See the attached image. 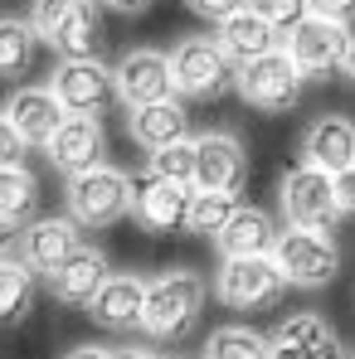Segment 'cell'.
Masks as SVG:
<instances>
[{"label": "cell", "instance_id": "7a4b0ae2", "mask_svg": "<svg viewBox=\"0 0 355 359\" xmlns=\"http://www.w3.org/2000/svg\"><path fill=\"white\" fill-rule=\"evenodd\" d=\"M30 25L59 59H93L103 49L98 0H30Z\"/></svg>", "mask_w": 355, "mask_h": 359}, {"label": "cell", "instance_id": "8992f818", "mask_svg": "<svg viewBox=\"0 0 355 359\" xmlns=\"http://www.w3.org/2000/svg\"><path fill=\"white\" fill-rule=\"evenodd\" d=\"M288 292V277L278 267L273 252H253V257H224L219 277H214V297L229 311H268Z\"/></svg>", "mask_w": 355, "mask_h": 359}, {"label": "cell", "instance_id": "3957f363", "mask_svg": "<svg viewBox=\"0 0 355 359\" xmlns=\"http://www.w3.org/2000/svg\"><path fill=\"white\" fill-rule=\"evenodd\" d=\"M63 204L83 229H112L122 214H131V175L108 161L93 170H78V175H68Z\"/></svg>", "mask_w": 355, "mask_h": 359}, {"label": "cell", "instance_id": "d590c367", "mask_svg": "<svg viewBox=\"0 0 355 359\" xmlns=\"http://www.w3.org/2000/svg\"><path fill=\"white\" fill-rule=\"evenodd\" d=\"M98 5H108V10H117V15H141L151 0H98Z\"/></svg>", "mask_w": 355, "mask_h": 359}, {"label": "cell", "instance_id": "484cf974", "mask_svg": "<svg viewBox=\"0 0 355 359\" xmlns=\"http://www.w3.org/2000/svg\"><path fill=\"white\" fill-rule=\"evenodd\" d=\"M39 214V180L25 165H0V219L25 229Z\"/></svg>", "mask_w": 355, "mask_h": 359}, {"label": "cell", "instance_id": "277c9868", "mask_svg": "<svg viewBox=\"0 0 355 359\" xmlns=\"http://www.w3.org/2000/svg\"><path fill=\"white\" fill-rule=\"evenodd\" d=\"M273 257H278L288 287H302V292L331 287L336 272H341V248L331 238V229H297V224H288L278 233V243H273Z\"/></svg>", "mask_w": 355, "mask_h": 359}, {"label": "cell", "instance_id": "4fadbf2b", "mask_svg": "<svg viewBox=\"0 0 355 359\" xmlns=\"http://www.w3.org/2000/svg\"><path fill=\"white\" fill-rule=\"evenodd\" d=\"M117 93L127 107H146V102L176 97L171 54H161V49H127L117 63Z\"/></svg>", "mask_w": 355, "mask_h": 359}, {"label": "cell", "instance_id": "2e32d148", "mask_svg": "<svg viewBox=\"0 0 355 359\" xmlns=\"http://www.w3.org/2000/svg\"><path fill=\"white\" fill-rule=\"evenodd\" d=\"M44 151H49V161L59 165L63 175H78V170L103 165V156H108L103 117H78V112H68V117H63V126L54 131V141H49Z\"/></svg>", "mask_w": 355, "mask_h": 359}, {"label": "cell", "instance_id": "7402d4cb", "mask_svg": "<svg viewBox=\"0 0 355 359\" xmlns=\"http://www.w3.org/2000/svg\"><path fill=\"white\" fill-rule=\"evenodd\" d=\"M278 233H283V229L273 224L268 209H258V204H238L234 219L214 233V248H219V257H253V252H273Z\"/></svg>", "mask_w": 355, "mask_h": 359}, {"label": "cell", "instance_id": "d6a6232c", "mask_svg": "<svg viewBox=\"0 0 355 359\" xmlns=\"http://www.w3.org/2000/svg\"><path fill=\"white\" fill-rule=\"evenodd\" d=\"M190 5V15H200V20H224V15H234V10H243L248 0H185Z\"/></svg>", "mask_w": 355, "mask_h": 359}, {"label": "cell", "instance_id": "ab89813d", "mask_svg": "<svg viewBox=\"0 0 355 359\" xmlns=\"http://www.w3.org/2000/svg\"><path fill=\"white\" fill-rule=\"evenodd\" d=\"M351 359H355V355H351Z\"/></svg>", "mask_w": 355, "mask_h": 359}, {"label": "cell", "instance_id": "5b68a950", "mask_svg": "<svg viewBox=\"0 0 355 359\" xmlns=\"http://www.w3.org/2000/svg\"><path fill=\"white\" fill-rule=\"evenodd\" d=\"M278 209L283 219L297 229H331L346 209H341V194H336V175L297 161L288 175L278 180Z\"/></svg>", "mask_w": 355, "mask_h": 359}, {"label": "cell", "instance_id": "8d00e7d4", "mask_svg": "<svg viewBox=\"0 0 355 359\" xmlns=\"http://www.w3.org/2000/svg\"><path fill=\"white\" fill-rule=\"evenodd\" d=\"M63 359H112V350H103V345H73Z\"/></svg>", "mask_w": 355, "mask_h": 359}, {"label": "cell", "instance_id": "83f0119b", "mask_svg": "<svg viewBox=\"0 0 355 359\" xmlns=\"http://www.w3.org/2000/svg\"><path fill=\"white\" fill-rule=\"evenodd\" d=\"M200 359H268V335H258L248 325H219V330H209Z\"/></svg>", "mask_w": 355, "mask_h": 359}, {"label": "cell", "instance_id": "cb8c5ba5", "mask_svg": "<svg viewBox=\"0 0 355 359\" xmlns=\"http://www.w3.org/2000/svg\"><path fill=\"white\" fill-rule=\"evenodd\" d=\"M34 277H39V272H34L25 257L0 262V325L30 320V311H34V301H39V282H34Z\"/></svg>", "mask_w": 355, "mask_h": 359}, {"label": "cell", "instance_id": "f1b7e54d", "mask_svg": "<svg viewBox=\"0 0 355 359\" xmlns=\"http://www.w3.org/2000/svg\"><path fill=\"white\" fill-rule=\"evenodd\" d=\"M146 170H156L161 180H176V184H195V136L151 151V165Z\"/></svg>", "mask_w": 355, "mask_h": 359}, {"label": "cell", "instance_id": "30bf717a", "mask_svg": "<svg viewBox=\"0 0 355 359\" xmlns=\"http://www.w3.org/2000/svg\"><path fill=\"white\" fill-rule=\"evenodd\" d=\"M346 44H351V25H336V20H321V15H302L283 34V49L292 54V63L306 78H326L331 68H341Z\"/></svg>", "mask_w": 355, "mask_h": 359}, {"label": "cell", "instance_id": "52a82bcc", "mask_svg": "<svg viewBox=\"0 0 355 359\" xmlns=\"http://www.w3.org/2000/svg\"><path fill=\"white\" fill-rule=\"evenodd\" d=\"M302 83L306 73L292 63L288 49H273L263 59H248L234 78V93L253 107V112H292L297 97H302Z\"/></svg>", "mask_w": 355, "mask_h": 359}, {"label": "cell", "instance_id": "e0dca14e", "mask_svg": "<svg viewBox=\"0 0 355 359\" xmlns=\"http://www.w3.org/2000/svg\"><path fill=\"white\" fill-rule=\"evenodd\" d=\"M88 311H93V320L103 330H141V320H146V282L136 272H112L98 287V297L88 301Z\"/></svg>", "mask_w": 355, "mask_h": 359}, {"label": "cell", "instance_id": "1f68e13d", "mask_svg": "<svg viewBox=\"0 0 355 359\" xmlns=\"http://www.w3.org/2000/svg\"><path fill=\"white\" fill-rule=\"evenodd\" d=\"M20 156H25V136L10 126V117L0 112V165H20Z\"/></svg>", "mask_w": 355, "mask_h": 359}, {"label": "cell", "instance_id": "ba28073f", "mask_svg": "<svg viewBox=\"0 0 355 359\" xmlns=\"http://www.w3.org/2000/svg\"><path fill=\"white\" fill-rule=\"evenodd\" d=\"M49 93L63 102V112H78V117H103L122 102L117 93V68L98 59H63L49 78Z\"/></svg>", "mask_w": 355, "mask_h": 359}, {"label": "cell", "instance_id": "ac0fdd59", "mask_svg": "<svg viewBox=\"0 0 355 359\" xmlns=\"http://www.w3.org/2000/svg\"><path fill=\"white\" fill-rule=\"evenodd\" d=\"M214 39H219V49H224L238 68L248 59H263V54L283 49V29H278L273 20H263L258 10H248V5L234 10V15H224V20L214 25Z\"/></svg>", "mask_w": 355, "mask_h": 359}, {"label": "cell", "instance_id": "d4e9b609", "mask_svg": "<svg viewBox=\"0 0 355 359\" xmlns=\"http://www.w3.org/2000/svg\"><path fill=\"white\" fill-rule=\"evenodd\" d=\"M39 44H44V39H39V29L30 25V15H0V78L30 73Z\"/></svg>", "mask_w": 355, "mask_h": 359}, {"label": "cell", "instance_id": "44dd1931", "mask_svg": "<svg viewBox=\"0 0 355 359\" xmlns=\"http://www.w3.org/2000/svg\"><path fill=\"white\" fill-rule=\"evenodd\" d=\"M112 272H108V257L98 252V248H78L63 267H54L44 282H49V297L59 301V306H83L88 311V301L98 297V287L108 282Z\"/></svg>", "mask_w": 355, "mask_h": 359}, {"label": "cell", "instance_id": "603a6c76", "mask_svg": "<svg viewBox=\"0 0 355 359\" xmlns=\"http://www.w3.org/2000/svg\"><path fill=\"white\" fill-rule=\"evenodd\" d=\"M127 136H131L136 146H146V151H161V146H171V141H185V136H190V112L180 107L176 97H166V102H146V107H131V117H127Z\"/></svg>", "mask_w": 355, "mask_h": 359}, {"label": "cell", "instance_id": "ffe728a7", "mask_svg": "<svg viewBox=\"0 0 355 359\" xmlns=\"http://www.w3.org/2000/svg\"><path fill=\"white\" fill-rule=\"evenodd\" d=\"M302 161L326 170V175H341L355 161V121L351 117H316L302 131Z\"/></svg>", "mask_w": 355, "mask_h": 359}, {"label": "cell", "instance_id": "74e56055", "mask_svg": "<svg viewBox=\"0 0 355 359\" xmlns=\"http://www.w3.org/2000/svg\"><path fill=\"white\" fill-rule=\"evenodd\" d=\"M112 359H156V355H151V350H141V345H136V350L127 345V350H112Z\"/></svg>", "mask_w": 355, "mask_h": 359}, {"label": "cell", "instance_id": "8fae6325", "mask_svg": "<svg viewBox=\"0 0 355 359\" xmlns=\"http://www.w3.org/2000/svg\"><path fill=\"white\" fill-rule=\"evenodd\" d=\"M185 214H190V184L161 180L156 170L131 175V219L146 233H176L185 229Z\"/></svg>", "mask_w": 355, "mask_h": 359}, {"label": "cell", "instance_id": "e575fe53", "mask_svg": "<svg viewBox=\"0 0 355 359\" xmlns=\"http://www.w3.org/2000/svg\"><path fill=\"white\" fill-rule=\"evenodd\" d=\"M10 257H20V229L0 219V262H10Z\"/></svg>", "mask_w": 355, "mask_h": 359}, {"label": "cell", "instance_id": "7c38bea8", "mask_svg": "<svg viewBox=\"0 0 355 359\" xmlns=\"http://www.w3.org/2000/svg\"><path fill=\"white\" fill-rule=\"evenodd\" d=\"M78 219L73 214H34L25 229H20V257L39 272V277H49L54 267H63L83 243H78Z\"/></svg>", "mask_w": 355, "mask_h": 359}, {"label": "cell", "instance_id": "6da1fadb", "mask_svg": "<svg viewBox=\"0 0 355 359\" xmlns=\"http://www.w3.org/2000/svg\"><path fill=\"white\" fill-rule=\"evenodd\" d=\"M205 316V282L190 267H171L146 282V320L141 330L151 340H185Z\"/></svg>", "mask_w": 355, "mask_h": 359}, {"label": "cell", "instance_id": "5bb4252c", "mask_svg": "<svg viewBox=\"0 0 355 359\" xmlns=\"http://www.w3.org/2000/svg\"><path fill=\"white\" fill-rule=\"evenodd\" d=\"M248 180V151L234 131L195 136V184L200 189H238Z\"/></svg>", "mask_w": 355, "mask_h": 359}, {"label": "cell", "instance_id": "9a60e30c", "mask_svg": "<svg viewBox=\"0 0 355 359\" xmlns=\"http://www.w3.org/2000/svg\"><path fill=\"white\" fill-rule=\"evenodd\" d=\"M268 359H346V350H341L336 330H331L321 316L302 311V316H288V320L273 325V335H268Z\"/></svg>", "mask_w": 355, "mask_h": 359}, {"label": "cell", "instance_id": "d6986e66", "mask_svg": "<svg viewBox=\"0 0 355 359\" xmlns=\"http://www.w3.org/2000/svg\"><path fill=\"white\" fill-rule=\"evenodd\" d=\"M5 117H10V126L25 136V146H49L54 141V131L63 126V102L49 93V88H20L5 107H0Z\"/></svg>", "mask_w": 355, "mask_h": 359}, {"label": "cell", "instance_id": "9c48e42d", "mask_svg": "<svg viewBox=\"0 0 355 359\" xmlns=\"http://www.w3.org/2000/svg\"><path fill=\"white\" fill-rule=\"evenodd\" d=\"M171 73H176V93L180 97H219V93L234 88L238 63L219 49V39L185 34L176 49H171Z\"/></svg>", "mask_w": 355, "mask_h": 359}, {"label": "cell", "instance_id": "f546056e", "mask_svg": "<svg viewBox=\"0 0 355 359\" xmlns=\"http://www.w3.org/2000/svg\"><path fill=\"white\" fill-rule=\"evenodd\" d=\"M248 10H258L263 20H273L278 29H292L306 15V0H248Z\"/></svg>", "mask_w": 355, "mask_h": 359}, {"label": "cell", "instance_id": "4dcf8cb0", "mask_svg": "<svg viewBox=\"0 0 355 359\" xmlns=\"http://www.w3.org/2000/svg\"><path fill=\"white\" fill-rule=\"evenodd\" d=\"M306 15L336 20V25H355V0H306Z\"/></svg>", "mask_w": 355, "mask_h": 359}, {"label": "cell", "instance_id": "f35d334b", "mask_svg": "<svg viewBox=\"0 0 355 359\" xmlns=\"http://www.w3.org/2000/svg\"><path fill=\"white\" fill-rule=\"evenodd\" d=\"M341 68L355 78V34H351V44H346V59H341Z\"/></svg>", "mask_w": 355, "mask_h": 359}, {"label": "cell", "instance_id": "836d02e7", "mask_svg": "<svg viewBox=\"0 0 355 359\" xmlns=\"http://www.w3.org/2000/svg\"><path fill=\"white\" fill-rule=\"evenodd\" d=\"M336 194H341V209H346V214H355V161L341 170V175H336Z\"/></svg>", "mask_w": 355, "mask_h": 359}, {"label": "cell", "instance_id": "4316f807", "mask_svg": "<svg viewBox=\"0 0 355 359\" xmlns=\"http://www.w3.org/2000/svg\"><path fill=\"white\" fill-rule=\"evenodd\" d=\"M234 209H238L234 189H200V184H190V214H185V229L214 238V233L234 219Z\"/></svg>", "mask_w": 355, "mask_h": 359}]
</instances>
